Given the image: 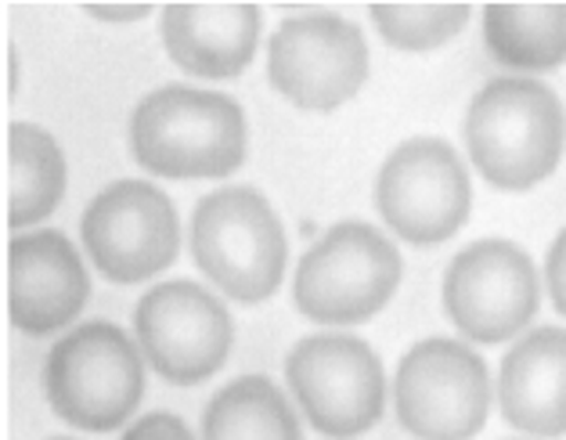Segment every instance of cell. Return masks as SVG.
I'll return each mask as SVG.
<instances>
[{"instance_id":"cell-15","label":"cell","mask_w":566,"mask_h":440,"mask_svg":"<svg viewBox=\"0 0 566 440\" xmlns=\"http://www.w3.org/2000/svg\"><path fill=\"white\" fill-rule=\"evenodd\" d=\"M159 40L174 65L202 80H234L253 62L260 40L256 4H167Z\"/></svg>"},{"instance_id":"cell-20","label":"cell","mask_w":566,"mask_h":440,"mask_svg":"<svg viewBox=\"0 0 566 440\" xmlns=\"http://www.w3.org/2000/svg\"><path fill=\"white\" fill-rule=\"evenodd\" d=\"M119 440H196L188 426L170 416V411H151V416L137 419Z\"/></svg>"},{"instance_id":"cell-4","label":"cell","mask_w":566,"mask_h":440,"mask_svg":"<svg viewBox=\"0 0 566 440\" xmlns=\"http://www.w3.org/2000/svg\"><path fill=\"white\" fill-rule=\"evenodd\" d=\"M44 394L54 416L76 430H119L145 394L142 354L113 322L76 325L48 354Z\"/></svg>"},{"instance_id":"cell-1","label":"cell","mask_w":566,"mask_h":440,"mask_svg":"<svg viewBox=\"0 0 566 440\" xmlns=\"http://www.w3.org/2000/svg\"><path fill=\"white\" fill-rule=\"evenodd\" d=\"M250 130L234 98L167 84L145 94L130 116V156L170 181H213L245 163Z\"/></svg>"},{"instance_id":"cell-21","label":"cell","mask_w":566,"mask_h":440,"mask_svg":"<svg viewBox=\"0 0 566 440\" xmlns=\"http://www.w3.org/2000/svg\"><path fill=\"white\" fill-rule=\"evenodd\" d=\"M545 282H548V293H552V304L566 318V228L556 235L545 260Z\"/></svg>"},{"instance_id":"cell-14","label":"cell","mask_w":566,"mask_h":440,"mask_svg":"<svg viewBox=\"0 0 566 440\" xmlns=\"http://www.w3.org/2000/svg\"><path fill=\"white\" fill-rule=\"evenodd\" d=\"M499 405L520 433L556 440L566 433V328L542 325L502 357Z\"/></svg>"},{"instance_id":"cell-11","label":"cell","mask_w":566,"mask_h":440,"mask_svg":"<svg viewBox=\"0 0 566 440\" xmlns=\"http://www.w3.org/2000/svg\"><path fill=\"white\" fill-rule=\"evenodd\" d=\"M134 336L145 362L174 387H196L228 362L234 325L220 300L196 282H163L137 300Z\"/></svg>"},{"instance_id":"cell-22","label":"cell","mask_w":566,"mask_h":440,"mask_svg":"<svg viewBox=\"0 0 566 440\" xmlns=\"http://www.w3.org/2000/svg\"><path fill=\"white\" fill-rule=\"evenodd\" d=\"M87 15L102 22H137L151 15V8L148 4H87Z\"/></svg>"},{"instance_id":"cell-18","label":"cell","mask_w":566,"mask_h":440,"mask_svg":"<svg viewBox=\"0 0 566 440\" xmlns=\"http://www.w3.org/2000/svg\"><path fill=\"white\" fill-rule=\"evenodd\" d=\"M202 440H303V430L268 376H242L206 405Z\"/></svg>"},{"instance_id":"cell-8","label":"cell","mask_w":566,"mask_h":440,"mask_svg":"<svg viewBox=\"0 0 566 440\" xmlns=\"http://www.w3.org/2000/svg\"><path fill=\"white\" fill-rule=\"evenodd\" d=\"M376 206L397 239L440 245L465 224L473 185L448 142L411 137L386 156L376 181Z\"/></svg>"},{"instance_id":"cell-2","label":"cell","mask_w":566,"mask_h":440,"mask_svg":"<svg viewBox=\"0 0 566 440\" xmlns=\"http://www.w3.org/2000/svg\"><path fill=\"white\" fill-rule=\"evenodd\" d=\"M465 148L488 185L531 191L566 153V108L542 80L499 76L469 102Z\"/></svg>"},{"instance_id":"cell-5","label":"cell","mask_w":566,"mask_h":440,"mask_svg":"<svg viewBox=\"0 0 566 440\" xmlns=\"http://www.w3.org/2000/svg\"><path fill=\"white\" fill-rule=\"evenodd\" d=\"M400 253L365 220H343L303 253L293 300L317 325H361L390 304L400 285Z\"/></svg>"},{"instance_id":"cell-9","label":"cell","mask_w":566,"mask_h":440,"mask_svg":"<svg viewBox=\"0 0 566 440\" xmlns=\"http://www.w3.org/2000/svg\"><path fill=\"white\" fill-rule=\"evenodd\" d=\"M268 80L296 108L333 113L368 80L365 33L333 11L285 19L268 48Z\"/></svg>"},{"instance_id":"cell-13","label":"cell","mask_w":566,"mask_h":440,"mask_svg":"<svg viewBox=\"0 0 566 440\" xmlns=\"http://www.w3.org/2000/svg\"><path fill=\"white\" fill-rule=\"evenodd\" d=\"M91 300V279L62 231H25L8 242V318L25 336L73 325Z\"/></svg>"},{"instance_id":"cell-7","label":"cell","mask_w":566,"mask_h":440,"mask_svg":"<svg viewBox=\"0 0 566 440\" xmlns=\"http://www.w3.org/2000/svg\"><path fill=\"white\" fill-rule=\"evenodd\" d=\"M394 411L416 440H473L491 411L488 365L459 339H422L397 365Z\"/></svg>"},{"instance_id":"cell-10","label":"cell","mask_w":566,"mask_h":440,"mask_svg":"<svg viewBox=\"0 0 566 440\" xmlns=\"http://www.w3.org/2000/svg\"><path fill=\"white\" fill-rule=\"evenodd\" d=\"M80 239L108 282L134 285L174 264L181 224L167 191L148 181H116L91 199L80 220Z\"/></svg>"},{"instance_id":"cell-12","label":"cell","mask_w":566,"mask_h":440,"mask_svg":"<svg viewBox=\"0 0 566 440\" xmlns=\"http://www.w3.org/2000/svg\"><path fill=\"white\" fill-rule=\"evenodd\" d=\"M542 304L537 268L505 239L465 245L444 274V311L451 325L473 343H505L534 322Z\"/></svg>"},{"instance_id":"cell-3","label":"cell","mask_w":566,"mask_h":440,"mask_svg":"<svg viewBox=\"0 0 566 440\" xmlns=\"http://www.w3.org/2000/svg\"><path fill=\"white\" fill-rule=\"evenodd\" d=\"M188 245L196 268L239 304H264L279 293L289 245L279 213L256 188L234 185L202 196Z\"/></svg>"},{"instance_id":"cell-6","label":"cell","mask_w":566,"mask_h":440,"mask_svg":"<svg viewBox=\"0 0 566 440\" xmlns=\"http://www.w3.org/2000/svg\"><path fill=\"white\" fill-rule=\"evenodd\" d=\"M285 379L303 419L328 440H354L382 419L386 376L365 339L322 333L285 357Z\"/></svg>"},{"instance_id":"cell-16","label":"cell","mask_w":566,"mask_h":440,"mask_svg":"<svg viewBox=\"0 0 566 440\" xmlns=\"http://www.w3.org/2000/svg\"><path fill=\"white\" fill-rule=\"evenodd\" d=\"M65 196V156L36 123L8 127V228L22 231L48 220Z\"/></svg>"},{"instance_id":"cell-19","label":"cell","mask_w":566,"mask_h":440,"mask_svg":"<svg viewBox=\"0 0 566 440\" xmlns=\"http://www.w3.org/2000/svg\"><path fill=\"white\" fill-rule=\"evenodd\" d=\"M469 15V4H371L376 30L400 51L444 48L465 30Z\"/></svg>"},{"instance_id":"cell-23","label":"cell","mask_w":566,"mask_h":440,"mask_svg":"<svg viewBox=\"0 0 566 440\" xmlns=\"http://www.w3.org/2000/svg\"><path fill=\"white\" fill-rule=\"evenodd\" d=\"M51 440H73V437H51Z\"/></svg>"},{"instance_id":"cell-17","label":"cell","mask_w":566,"mask_h":440,"mask_svg":"<svg viewBox=\"0 0 566 440\" xmlns=\"http://www.w3.org/2000/svg\"><path fill=\"white\" fill-rule=\"evenodd\" d=\"M483 44L505 69H559L566 62V4H488Z\"/></svg>"}]
</instances>
